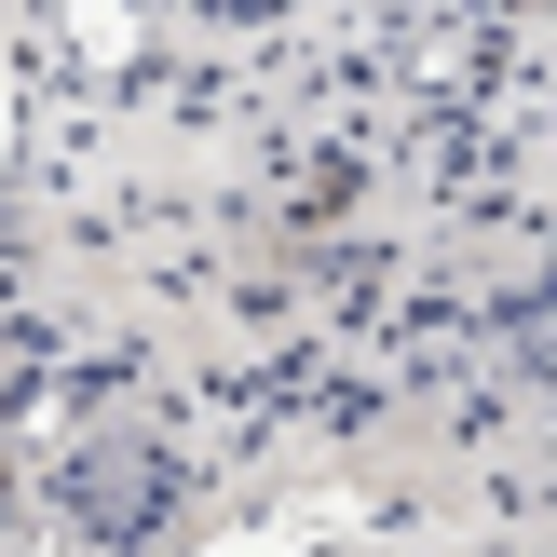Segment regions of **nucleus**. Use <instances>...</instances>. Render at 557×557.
Listing matches in <instances>:
<instances>
[{"label":"nucleus","instance_id":"nucleus-1","mask_svg":"<svg viewBox=\"0 0 557 557\" xmlns=\"http://www.w3.org/2000/svg\"><path fill=\"white\" fill-rule=\"evenodd\" d=\"M0 150H14V41H0Z\"/></svg>","mask_w":557,"mask_h":557},{"label":"nucleus","instance_id":"nucleus-2","mask_svg":"<svg viewBox=\"0 0 557 557\" xmlns=\"http://www.w3.org/2000/svg\"><path fill=\"white\" fill-rule=\"evenodd\" d=\"M544 557H557V544H544Z\"/></svg>","mask_w":557,"mask_h":557}]
</instances>
